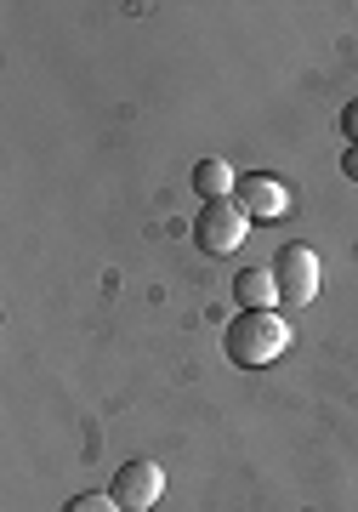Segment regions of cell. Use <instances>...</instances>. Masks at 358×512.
Here are the masks:
<instances>
[{
    "label": "cell",
    "instance_id": "6",
    "mask_svg": "<svg viewBox=\"0 0 358 512\" xmlns=\"http://www.w3.org/2000/svg\"><path fill=\"white\" fill-rule=\"evenodd\" d=\"M233 296H239V313H273L279 285H273V274H262V268H245V274L233 279Z\"/></svg>",
    "mask_w": 358,
    "mask_h": 512
},
{
    "label": "cell",
    "instance_id": "1",
    "mask_svg": "<svg viewBox=\"0 0 358 512\" xmlns=\"http://www.w3.org/2000/svg\"><path fill=\"white\" fill-rule=\"evenodd\" d=\"M285 342H290V325L279 319V313H239V319L222 330V348H228V359L239 370L273 365V359L285 353Z\"/></svg>",
    "mask_w": 358,
    "mask_h": 512
},
{
    "label": "cell",
    "instance_id": "7",
    "mask_svg": "<svg viewBox=\"0 0 358 512\" xmlns=\"http://www.w3.org/2000/svg\"><path fill=\"white\" fill-rule=\"evenodd\" d=\"M194 194H205V205L228 200V194H233V171L222 160H199L194 165Z\"/></svg>",
    "mask_w": 358,
    "mask_h": 512
},
{
    "label": "cell",
    "instance_id": "3",
    "mask_svg": "<svg viewBox=\"0 0 358 512\" xmlns=\"http://www.w3.org/2000/svg\"><path fill=\"white\" fill-rule=\"evenodd\" d=\"M268 274L279 285V302H290V308H307L319 296V256L307 251V245H285V251L273 256Z\"/></svg>",
    "mask_w": 358,
    "mask_h": 512
},
{
    "label": "cell",
    "instance_id": "9",
    "mask_svg": "<svg viewBox=\"0 0 358 512\" xmlns=\"http://www.w3.org/2000/svg\"><path fill=\"white\" fill-rule=\"evenodd\" d=\"M341 137L358 148V103H347V109H341Z\"/></svg>",
    "mask_w": 358,
    "mask_h": 512
},
{
    "label": "cell",
    "instance_id": "2",
    "mask_svg": "<svg viewBox=\"0 0 358 512\" xmlns=\"http://www.w3.org/2000/svg\"><path fill=\"white\" fill-rule=\"evenodd\" d=\"M245 228H251V217L239 211L233 200H216V205H199V217H194V245L205 256H228L245 245Z\"/></svg>",
    "mask_w": 358,
    "mask_h": 512
},
{
    "label": "cell",
    "instance_id": "4",
    "mask_svg": "<svg viewBox=\"0 0 358 512\" xmlns=\"http://www.w3.org/2000/svg\"><path fill=\"white\" fill-rule=\"evenodd\" d=\"M114 501L126 512H148L154 501L165 495V473H160V461H148V456H137V461H126L120 473H114Z\"/></svg>",
    "mask_w": 358,
    "mask_h": 512
},
{
    "label": "cell",
    "instance_id": "5",
    "mask_svg": "<svg viewBox=\"0 0 358 512\" xmlns=\"http://www.w3.org/2000/svg\"><path fill=\"white\" fill-rule=\"evenodd\" d=\"M233 194H239V211H245V217H262V222H273V217H285V183H279V177H262V171H256V177H239V183H233Z\"/></svg>",
    "mask_w": 358,
    "mask_h": 512
},
{
    "label": "cell",
    "instance_id": "10",
    "mask_svg": "<svg viewBox=\"0 0 358 512\" xmlns=\"http://www.w3.org/2000/svg\"><path fill=\"white\" fill-rule=\"evenodd\" d=\"M341 171H347V177L358 183V148H347V154H341Z\"/></svg>",
    "mask_w": 358,
    "mask_h": 512
},
{
    "label": "cell",
    "instance_id": "8",
    "mask_svg": "<svg viewBox=\"0 0 358 512\" xmlns=\"http://www.w3.org/2000/svg\"><path fill=\"white\" fill-rule=\"evenodd\" d=\"M114 507H120L114 495H74V501H69L63 512H114Z\"/></svg>",
    "mask_w": 358,
    "mask_h": 512
}]
</instances>
